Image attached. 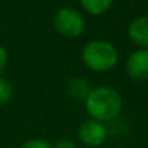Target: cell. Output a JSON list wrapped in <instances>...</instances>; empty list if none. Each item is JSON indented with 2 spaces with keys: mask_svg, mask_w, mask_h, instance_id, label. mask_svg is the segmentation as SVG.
Wrapping results in <instances>:
<instances>
[{
  "mask_svg": "<svg viewBox=\"0 0 148 148\" xmlns=\"http://www.w3.org/2000/svg\"><path fill=\"white\" fill-rule=\"evenodd\" d=\"M83 103L89 118L102 123H109L115 121L121 115L123 108L122 96L116 89L110 86L93 87Z\"/></svg>",
  "mask_w": 148,
  "mask_h": 148,
  "instance_id": "obj_1",
  "label": "cell"
},
{
  "mask_svg": "<svg viewBox=\"0 0 148 148\" xmlns=\"http://www.w3.org/2000/svg\"><path fill=\"white\" fill-rule=\"evenodd\" d=\"M80 58L83 65L93 73H108L119 61L118 48L106 39H92L82 48Z\"/></svg>",
  "mask_w": 148,
  "mask_h": 148,
  "instance_id": "obj_2",
  "label": "cell"
},
{
  "mask_svg": "<svg viewBox=\"0 0 148 148\" xmlns=\"http://www.w3.org/2000/svg\"><path fill=\"white\" fill-rule=\"evenodd\" d=\"M52 26L58 35L67 39L79 38L86 28L84 16L74 8H60L52 16Z\"/></svg>",
  "mask_w": 148,
  "mask_h": 148,
  "instance_id": "obj_3",
  "label": "cell"
},
{
  "mask_svg": "<svg viewBox=\"0 0 148 148\" xmlns=\"http://www.w3.org/2000/svg\"><path fill=\"white\" fill-rule=\"evenodd\" d=\"M109 131L106 123L95 119H86L77 129V139L86 148H97L108 139Z\"/></svg>",
  "mask_w": 148,
  "mask_h": 148,
  "instance_id": "obj_4",
  "label": "cell"
},
{
  "mask_svg": "<svg viewBox=\"0 0 148 148\" xmlns=\"http://www.w3.org/2000/svg\"><path fill=\"white\" fill-rule=\"evenodd\" d=\"M125 70L128 77L134 82L142 83L148 80V49L138 48L126 58Z\"/></svg>",
  "mask_w": 148,
  "mask_h": 148,
  "instance_id": "obj_5",
  "label": "cell"
},
{
  "mask_svg": "<svg viewBox=\"0 0 148 148\" xmlns=\"http://www.w3.org/2000/svg\"><path fill=\"white\" fill-rule=\"evenodd\" d=\"M128 36L138 48L148 49V15L132 19L128 25Z\"/></svg>",
  "mask_w": 148,
  "mask_h": 148,
  "instance_id": "obj_6",
  "label": "cell"
},
{
  "mask_svg": "<svg viewBox=\"0 0 148 148\" xmlns=\"http://www.w3.org/2000/svg\"><path fill=\"white\" fill-rule=\"evenodd\" d=\"M92 89L93 87H92V84L89 83L87 79H84V77H73V79L68 80L65 92L71 99L79 100V102L80 100L84 102L86 97L89 96V93L92 92Z\"/></svg>",
  "mask_w": 148,
  "mask_h": 148,
  "instance_id": "obj_7",
  "label": "cell"
},
{
  "mask_svg": "<svg viewBox=\"0 0 148 148\" xmlns=\"http://www.w3.org/2000/svg\"><path fill=\"white\" fill-rule=\"evenodd\" d=\"M79 2H80L82 9L87 15L100 16L110 9L113 0H79Z\"/></svg>",
  "mask_w": 148,
  "mask_h": 148,
  "instance_id": "obj_8",
  "label": "cell"
},
{
  "mask_svg": "<svg viewBox=\"0 0 148 148\" xmlns=\"http://www.w3.org/2000/svg\"><path fill=\"white\" fill-rule=\"evenodd\" d=\"M13 97V86L12 83L5 79V77H0V106L6 105L12 100Z\"/></svg>",
  "mask_w": 148,
  "mask_h": 148,
  "instance_id": "obj_9",
  "label": "cell"
},
{
  "mask_svg": "<svg viewBox=\"0 0 148 148\" xmlns=\"http://www.w3.org/2000/svg\"><path fill=\"white\" fill-rule=\"evenodd\" d=\"M19 148H52V145L47 139L39 138V136H35V138L26 139Z\"/></svg>",
  "mask_w": 148,
  "mask_h": 148,
  "instance_id": "obj_10",
  "label": "cell"
},
{
  "mask_svg": "<svg viewBox=\"0 0 148 148\" xmlns=\"http://www.w3.org/2000/svg\"><path fill=\"white\" fill-rule=\"evenodd\" d=\"M8 64H9V54H8V49L0 44V77H3V74L8 68Z\"/></svg>",
  "mask_w": 148,
  "mask_h": 148,
  "instance_id": "obj_11",
  "label": "cell"
},
{
  "mask_svg": "<svg viewBox=\"0 0 148 148\" xmlns=\"http://www.w3.org/2000/svg\"><path fill=\"white\" fill-rule=\"evenodd\" d=\"M51 145H52V148H77V144L76 142H74L73 139H70V138H65V136L58 138Z\"/></svg>",
  "mask_w": 148,
  "mask_h": 148,
  "instance_id": "obj_12",
  "label": "cell"
}]
</instances>
